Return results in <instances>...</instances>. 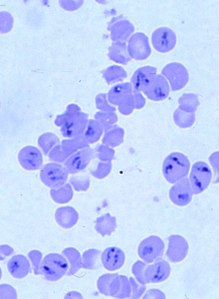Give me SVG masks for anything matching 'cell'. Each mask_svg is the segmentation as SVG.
Masks as SVG:
<instances>
[{"label": "cell", "instance_id": "cell-1", "mask_svg": "<svg viewBox=\"0 0 219 299\" xmlns=\"http://www.w3.org/2000/svg\"><path fill=\"white\" fill-rule=\"evenodd\" d=\"M190 167V162L186 155L180 152H174L165 159L162 172L166 180L174 184L186 177Z\"/></svg>", "mask_w": 219, "mask_h": 299}, {"label": "cell", "instance_id": "cell-2", "mask_svg": "<svg viewBox=\"0 0 219 299\" xmlns=\"http://www.w3.org/2000/svg\"><path fill=\"white\" fill-rule=\"evenodd\" d=\"M68 265L65 258L56 253L46 255L40 265L41 273L47 280L54 281L61 278L67 272Z\"/></svg>", "mask_w": 219, "mask_h": 299}, {"label": "cell", "instance_id": "cell-3", "mask_svg": "<svg viewBox=\"0 0 219 299\" xmlns=\"http://www.w3.org/2000/svg\"><path fill=\"white\" fill-rule=\"evenodd\" d=\"M212 177L211 171L206 162L199 161L193 164L189 178L193 194H199L206 190Z\"/></svg>", "mask_w": 219, "mask_h": 299}, {"label": "cell", "instance_id": "cell-4", "mask_svg": "<svg viewBox=\"0 0 219 299\" xmlns=\"http://www.w3.org/2000/svg\"><path fill=\"white\" fill-rule=\"evenodd\" d=\"M165 248L163 240L158 236L152 235L141 241L139 245L137 253L144 262L150 263L161 259Z\"/></svg>", "mask_w": 219, "mask_h": 299}, {"label": "cell", "instance_id": "cell-5", "mask_svg": "<svg viewBox=\"0 0 219 299\" xmlns=\"http://www.w3.org/2000/svg\"><path fill=\"white\" fill-rule=\"evenodd\" d=\"M40 179L47 187L56 188L63 185L68 178V173L65 168L61 165L50 163L41 167L40 173Z\"/></svg>", "mask_w": 219, "mask_h": 299}, {"label": "cell", "instance_id": "cell-6", "mask_svg": "<svg viewBox=\"0 0 219 299\" xmlns=\"http://www.w3.org/2000/svg\"><path fill=\"white\" fill-rule=\"evenodd\" d=\"M153 46L157 51L165 53L172 50L176 43L175 32L170 28L161 27L156 29L151 37Z\"/></svg>", "mask_w": 219, "mask_h": 299}, {"label": "cell", "instance_id": "cell-7", "mask_svg": "<svg viewBox=\"0 0 219 299\" xmlns=\"http://www.w3.org/2000/svg\"><path fill=\"white\" fill-rule=\"evenodd\" d=\"M127 49L130 57L137 60L146 59L151 52L148 37L140 32L135 33L130 37Z\"/></svg>", "mask_w": 219, "mask_h": 299}, {"label": "cell", "instance_id": "cell-8", "mask_svg": "<svg viewBox=\"0 0 219 299\" xmlns=\"http://www.w3.org/2000/svg\"><path fill=\"white\" fill-rule=\"evenodd\" d=\"M175 183L169 191L170 200L178 206L188 205L191 201L193 194L189 178L186 177Z\"/></svg>", "mask_w": 219, "mask_h": 299}, {"label": "cell", "instance_id": "cell-9", "mask_svg": "<svg viewBox=\"0 0 219 299\" xmlns=\"http://www.w3.org/2000/svg\"><path fill=\"white\" fill-rule=\"evenodd\" d=\"M166 255L171 262L177 263L183 260L186 256L189 250V246L186 239L178 234L170 236Z\"/></svg>", "mask_w": 219, "mask_h": 299}, {"label": "cell", "instance_id": "cell-10", "mask_svg": "<svg viewBox=\"0 0 219 299\" xmlns=\"http://www.w3.org/2000/svg\"><path fill=\"white\" fill-rule=\"evenodd\" d=\"M18 159L21 166L29 171L38 169L43 163L41 153L38 148L32 146L22 148L18 153Z\"/></svg>", "mask_w": 219, "mask_h": 299}, {"label": "cell", "instance_id": "cell-11", "mask_svg": "<svg viewBox=\"0 0 219 299\" xmlns=\"http://www.w3.org/2000/svg\"><path fill=\"white\" fill-rule=\"evenodd\" d=\"M171 272V267L166 260L160 259L146 268L144 277L147 284L160 282L167 279Z\"/></svg>", "mask_w": 219, "mask_h": 299}, {"label": "cell", "instance_id": "cell-12", "mask_svg": "<svg viewBox=\"0 0 219 299\" xmlns=\"http://www.w3.org/2000/svg\"><path fill=\"white\" fill-rule=\"evenodd\" d=\"M156 69L146 66L138 69L132 78L131 85L137 91L145 92L149 88L156 76Z\"/></svg>", "mask_w": 219, "mask_h": 299}, {"label": "cell", "instance_id": "cell-13", "mask_svg": "<svg viewBox=\"0 0 219 299\" xmlns=\"http://www.w3.org/2000/svg\"><path fill=\"white\" fill-rule=\"evenodd\" d=\"M101 257L104 267L110 271H114L120 269L123 265L125 259L123 251L115 246L106 248L102 252Z\"/></svg>", "mask_w": 219, "mask_h": 299}, {"label": "cell", "instance_id": "cell-14", "mask_svg": "<svg viewBox=\"0 0 219 299\" xmlns=\"http://www.w3.org/2000/svg\"><path fill=\"white\" fill-rule=\"evenodd\" d=\"M109 296L119 298H130L131 289L129 279L126 276L119 274L111 281L109 287Z\"/></svg>", "mask_w": 219, "mask_h": 299}, {"label": "cell", "instance_id": "cell-15", "mask_svg": "<svg viewBox=\"0 0 219 299\" xmlns=\"http://www.w3.org/2000/svg\"><path fill=\"white\" fill-rule=\"evenodd\" d=\"M7 268L10 274L14 277L22 279L26 277L29 272V262L24 255L17 254L13 256L8 261Z\"/></svg>", "mask_w": 219, "mask_h": 299}, {"label": "cell", "instance_id": "cell-16", "mask_svg": "<svg viewBox=\"0 0 219 299\" xmlns=\"http://www.w3.org/2000/svg\"><path fill=\"white\" fill-rule=\"evenodd\" d=\"M55 218L60 226L63 228L69 229L77 223L79 215L73 207L66 206L58 208L55 211Z\"/></svg>", "mask_w": 219, "mask_h": 299}, {"label": "cell", "instance_id": "cell-17", "mask_svg": "<svg viewBox=\"0 0 219 299\" xmlns=\"http://www.w3.org/2000/svg\"><path fill=\"white\" fill-rule=\"evenodd\" d=\"M164 78L161 75H156L149 88L144 92L149 98L159 101L167 97L169 93V87Z\"/></svg>", "mask_w": 219, "mask_h": 299}, {"label": "cell", "instance_id": "cell-18", "mask_svg": "<svg viewBox=\"0 0 219 299\" xmlns=\"http://www.w3.org/2000/svg\"><path fill=\"white\" fill-rule=\"evenodd\" d=\"M134 31V27L131 22L127 19H122L113 27L112 39L114 41L125 42Z\"/></svg>", "mask_w": 219, "mask_h": 299}, {"label": "cell", "instance_id": "cell-19", "mask_svg": "<svg viewBox=\"0 0 219 299\" xmlns=\"http://www.w3.org/2000/svg\"><path fill=\"white\" fill-rule=\"evenodd\" d=\"M94 222L96 230L103 237L110 235L117 227L116 217L109 213L98 217Z\"/></svg>", "mask_w": 219, "mask_h": 299}, {"label": "cell", "instance_id": "cell-20", "mask_svg": "<svg viewBox=\"0 0 219 299\" xmlns=\"http://www.w3.org/2000/svg\"><path fill=\"white\" fill-rule=\"evenodd\" d=\"M109 55L112 60L123 65H126L132 58L125 42L117 41L114 43L110 48Z\"/></svg>", "mask_w": 219, "mask_h": 299}, {"label": "cell", "instance_id": "cell-21", "mask_svg": "<svg viewBox=\"0 0 219 299\" xmlns=\"http://www.w3.org/2000/svg\"><path fill=\"white\" fill-rule=\"evenodd\" d=\"M50 192L52 200L56 203L61 204L69 202L73 195L72 188L68 183L58 187L51 188Z\"/></svg>", "mask_w": 219, "mask_h": 299}, {"label": "cell", "instance_id": "cell-22", "mask_svg": "<svg viewBox=\"0 0 219 299\" xmlns=\"http://www.w3.org/2000/svg\"><path fill=\"white\" fill-rule=\"evenodd\" d=\"M68 252L66 257L70 263V271L72 274L75 273L80 268L83 264L80 253L74 248H66Z\"/></svg>", "mask_w": 219, "mask_h": 299}, {"label": "cell", "instance_id": "cell-23", "mask_svg": "<svg viewBox=\"0 0 219 299\" xmlns=\"http://www.w3.org/2000/svg\"><path fill=\"white\" fill-rule=\"evenodd\" d=\"M100 251L91 249L84 252L83 255V264L89 269L96 268L99 262Z\"/></svg>", "mask_w": 219, "mask_h": 299}, {"label": "cell", "instance_id": "cell-24", "mask_svg": "<svg viewBox=\"0 0 219 299\" xmlns=\"http://www.w3.org/2000/svg\"><path fill=\"white\" fill-rule=\"evenodd\" d=\"M174 119L175 124L181 128H189L193 124L195 121V116L193 113L184 112L180 114H175Z\"/></svg>", "mask_w": 219, "mask_h": 299}, {"label": "cell", "instance_id": "cell-25", "mask_svg": "<svg viewBox=\"0 0 219 299\" xmlns=\"http://www.w3.org/2000/svg\"><path fill=\"white\" fill-rule=\"evenodd\" d=\"M55 135L50 133H47L41 135L38 140V144L44 153L47 155L52 150L56 141Z\"/></svg>", "mask_w": 219, "mask_h": 299}, {"label": "cell", "instance_id": "cell-26", "mask_svg": "<svg viewBox=\"0 0 219 299\" xmlns=\"http://www.w3.org/2000/svg\"><path fill=\"white\" fill-rule=\"evenodd\" d=\"M14 23L13 18L8 11H3L0 12V32L5 34L12 29Z\"/></svg>", "mask_w": 219, "mask_h": 299}, {"label": "cell", "instance_id": "cell-27", "mask_svg": "<svg viewBox=\"0 0 219 299\" xmlns=\"http://www.w3.org/2000/svg\"><path fill=\"white\" fill-rule=\"evenodd\" d=\"M118 273H108L104 274L98 278L97 286L100 292L102 294L109 296V287L112 279L118 274Z\"/></svg>", "mask_w": 219, "mask_h": 299}, {"label": "cell", "instance_id": "cell-28", "mask_svg": "<svg viewBox=\"0 0 219 299\" xmlns=\"http://www.w3.org/2000/svg\"><path fill=\"white\" fill-rule=\"evenodd\" d=\"M147 265V263L145 262L138 260L132 266V272L136 280L138 282L143 285L147 284L145 278L144 273Z\"/></svg>", "mask_w": 219, "mask_h": 299}, {"label": "cell", "instance_id": "cell-29", "mask_svg": "<svg viewBox=\"0 0 219 299\" xmlns=\"http://www.w3.org/2000/svg\"><path fill=\"white\" fill-rule=\"evenodd\" d=\"M69 182L77 191H86L90 185V180L87 178L82 176L72 177Z\"/></svg>", "mask_w": 219, "mask_h": 299}, {"label": "cell", "instance_id": "cell-30", "mask_svg": "<svg viewBox=\"0 0 219 299\" xmlns=\"http://www.w3.org/2000/svg\"><path fill=\"white\" fill-rule=\"evenodd\" d=\"M131 289V293L129 298L139 299L145 291L146 287L145 285L141 284L132 277L129 278Z\"/></svg>", "mask_w": 219, "mask_h": 299}, {"label": "cell", "instance_id": "cell-31", "mask_svg": "<svg viewBox=\"0 0 219 299\" xmlns=\"http://www.w3.org/2000/svg\"><path fill=\"white\" fill-rule=\"evenodd\" d=\"M165 294L157 289H151L148 290L144 296L143 299H165Z\"/></svg>", "mask_w": 219, "mask_h": 299}, {"label": "cell", "instance_id": "cell-32", "mask_svg": "<svg viewBox=\"0 0 219 299\" xmlns=\"http://www.w3.org/2000/svg\"><path fill=\"white\" fill-rule=\"evenodd\" d=\"M145 102V99L142 94L136 91H134L132 98V103L134 107L141 108L144 106Z\"/></svg>", "mask_w": 219, "mask_h": 299}]
</instances>
